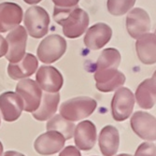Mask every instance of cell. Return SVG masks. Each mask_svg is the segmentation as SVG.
I'll list each match as a JSON object with an SVG mask.
<instances>
[{
  "mask_svg": "<svg viewBox=\"0 0 156 156\" xmlns=\"http://www.w3.org/2000/svg\"><path fill=\"white\" fill-rule=\"evenodd\" d=\"M53 19L62 26L65 37L71 39L82 36L90 23L88 13L78 6L66 9L55 7Z\"/></svg>",
  "mask_w": 156,
  "mask_h": 156,
  "instance_id": "6da1fadb",
  "label": "cell"
},
{
  "mask_svg": "<svg viewBox=\"0 0 156 156\" xmlns=\"http://www.w3.org/2000/svg\"><path fill=\"white\" fill-rule=\"evenodd\" d=\"M55 7L57 8H73L78 6L80 0H51Z\"/></svg>",
  "mask_w": 156,
  "mask_h": 156,
  "instance_id": "484cf974",
  "label": "cell"
},
{
  "mask_svg": "<svg viewBox=\"0 0 156 156\" xmlns=\"http://www.w3.org/2000/svg\"><path fill=\"white\" fill-rule=\"evenodd\" d=\"M134 133L141 139L147 141L156 140V118L145 111L135 112L131 121Z\"/></svg>",
  "mask_w": 156,
  "mask_h": 156,
  "instance_id": "ba28073f",
  "label": "cell"
},
{
  "mask_svg": "<svg viewBox=\"0 0 156 156\" xmlns=\"http://www.w3.org/2000/svg\"><path fill=\"white\" fill-rule=\"evenodd\" d=\"M117 156H132V155H130V154H126V153H122V154H119V155H117Z\"/></svg>",
  "mask_w": 156,
  "mask_h": 156,
  "instance_id": "d6a6232c",
  "label": "cell"
},
{
  "mask_svg": "<svg viewBox=\"0 0 156 156\" xmlns=\"http://www.w3.org/2000/svg\"><path fill=\"white\" fill-rule=\"evenodd\" d=\"M46 129L53 130L56 132H59L64 136L66 140H68L73 137L75 124L72 122H69L62 117L60 114L53 115L46 124Z\"/></svg>",
  "mask_w": 156,
  "mask_h": 156,
  "instance_id": "603a6c76",
  "label": "cell"
},
{
  "mask_svg": "<svg viewBox=\"0 0 156 156\" xmlns=\"http://www.w3.org/2000/svg\"><path fill=\"white\" fill-rule=\"evenodd\" d=\"M8 52L6 58L10 64L20 62L25 54L27 32L25 28L22 25H18L8 34L7 37Z\"/></svg>",
  "mask_w": 156,
  "mask_h": 156,
  "instance_id": "52a82bcc",
  "label": "cell"
},
{
  "mask_svg": "<svg viewBox=\"0 0 156 156\" xmlns=\"http://www.w3.org/2000/svg\"><path fill=\"white\" fill-rule=\"evenodd\" d=\"M23 11L20 5L13 2L0 3V33H6L20 25Z\"/></svg>",
  "mask_w": 156,
  "mask_h": 156,
  "instance_id": "9a60e30c",
  "label": "cell"
},
{
  "mask_svg": "<svg viewBox=\"0 0 156 156\" xmlns=\"http://www.w3.org/2000/svg\"><path fill=\"white\" fill-rule=\"evenodd\" d=\"M59 156H81V154L77 147L68 146L60 152Z\"/></svg>",
  "mask_w": 156,
  "mask_h": 156,
  "instance_id": "4316f807",
  "label": "cell"
},
{
  "mask_svg": "<svg viewBox=\"0 0 156 156\" xmlns=\"http://www.w3.org/2000/svg\"><path fill=\"white\" fill-rule=\"evenodd\" d=\"M111 37L112 30L110 26L104 23H97L86 30L83 42L89 50L96 51L107 45Z\"/></svg>",
  "mask_w": 156,
  "mask_h": 156,
  "instance_id": "4fadbf2b",
  "label": "cell"
},
{
  "mask_svg": "<svg viewBox=\"0 0 156 156\" xmlns=\"http://www.w3.org/2000/svg\"><path fill=\"white\" fill-rule=\"evenodd\" d=\"M126 17V29L134 39L147 34L151 30V18L148 12L141 8H135L128 11Z\"/></svg>",
  "mask_w": 156,
  "mask_h": 156,
  "instance_id": "9c48e42d",
  "label": "cell"
},
{
  "mask_svg": "<svg viewBox=\"0 0 156 156\" xmlns=\"http://www.w3.org/2000/svg\"><path fill=\"white\" fill-rule=\"evenodd\" d=\"M66 51V41L60 35L52 34L42 40L37 50V58L44 64L58 61Z\"/></svg>",
  "mask_w": 156,
  "mask_h": 156,
  "instance_id": "277c9868",
  "label": "cell"
},
{
  "mask_svg": "<svg viewBox=\"0 0 156 156\" xmlns=\"http://www.w3.org/2000/svg\"><path fill=\"white\" fill-rule=\"evenodd\" d=\"M0 123H1V120H0Z\"/></svg>",
  "mask_w": 156,
  "mask_h": 156,
  "instance_id": "e575fe53",
  "label": "cell"
},
{
  "mask_svg": "<svg viewBox=\"0 0 156 156\" xmlns=\"http://www.w3.org/2000/svg\"><path fill=\"white\" fill-rule=\"evenodd\" d=\"M8 52V43L7 40L0 35V58L3 57Z\"/></svg>",
  "mask_w": 156,
  "mask_h": 156,
  "instance_id": "83f0119b",
  "label": "cell"
},
{
  "mask_svg": "<svg viewBox=\"0 0 156 156\" xmlns=\"http://www.w3.org/2000/svg\"><path fill=\"white\" fill-rule=\"evenodd\" d=\"M66 138L62 134L53 130L40 135L34 143L35 151L41 155H52L62 151Z\"/></svg>",
  "mask_w": 156,
  "mask_h": 156,
  "instance_id": "7c38bea8",
  "label": "cell"
},
{
  "mask_svg": "<svg viewBox=\"0 0 156 156\" xmlns=\"http://www.w3.org/2000/svg\"><path fill=\"white\" fill-rule=\"evenodd\" d=\"M98 145L104 156H114L120 146V134L116 127L106 125L98 138Z\"/></svg>",
  "mask_w": 156,
  "mask_h": 156,
  "instance_id": "d6986e66",
  "label": "cell"
},
{
  "mask_svg": "<svg viewBox=\"0 0 156 156\" xmlns=\"http://www.w3.org/2000/svg\"><path fill=\"white\" fill-rule=\"evenodd\" d=\"M75 144L79 150L88 151L92 150L96 142V127L91 121H83L75 126L74 135Z\"/></svg>",
  "mask_w": 156,
  "mask_h": 156,
  "instance_id": "2e32d148",
  "label": "cell"
},
{
  "mask_svg": "<svg viewBox=\"0 0 156 156\" xmlns=\"http://www.w3.org/2000/svg\"><path fill=\"white\" fill-rule=\"evenodd\" d=\"M136 51L137 57L144 65L156 64V36L147 33L136 39Z\"/></svg>",
  "mask_w": 156,
  "mask_h": 156,
  "instance_id": "ac0fdd59",
  "label": "cell"
},
{
  "mask_svg": "<svg viewBox=\"0 0 156 156\" xmlns=\"http://www.w3.org/2000/svg\"><path fill=\"white\" fill-rule=\"evenodd\" d=\"M96 101L92 97H74L62 103L60 115L69 122L80 121L91 116L96 108Z\"/></svg>",
  "mask_w": 156,
  "mask_h": 156,
  "instance_id": "7a4b0ae2",
  "label": "cell"
},
{
  "mask_svg": "<svg viewBox=\"0 0 156 156\" xmlns=\"http://www.w3.org/2000/svg\"><path fill=\"white\" fill-rule=\"evenodd\" d=\"M136 3V0H108V12L113 16H122L128 12Z\"/></svg>",
  "mask_w": 156,
  "mask_h": 156,
  "instance_id": "cb8c5ba5",
  "label": "cell"
},
{
  "mask_svg": "<svg viewBox=\"0 0 156 156\" xmlns=\"http://www.w3.org/2000/svg\"><path fill=\"white\" fill-rule=\"evenodd\" d=\"M3 156H25V155L15 151H6Z\"/></svg>",
  "mask_w": 156,
  "mask_h": 156,
  "instance_id": "f1b7e54d",
  "label": "cell"
},
{
  "mask_svg": "<svg viewBox=\"0 0 156 156\" xmlns=\"http://www.w3.org/2000/svg\"><path fill=\"white\" fill-rule=\"evenodd\" d=\"M2 153H3V145L0 142V156H2Z\"/></svg>",
  "mask_w": 156,
  "mask_h": 156,
  "instance_id": "4dcf8cb0",
  "label": "cell"
},
{
  "mask_svg": "<svg viewBox=\"0 0 156 156\" xmlns=\"http://www.w3.org/2000/svg\"><path fill=\"white\" fill-rule=\"evenodd\" d=\"M23 1H24L26 4H29V5H35V4H37V3L41 2L42 0H23Z\"/></svg>",
  "mask_w": 156,
  "mask_h": 156,
  "instance_id": "f546056e",
  "label": "cell"
},
{
  "mask_svg": "<svg viewBox=\"0 0 156 156\" xmlns=\"http://www.w3.org/2000/svg\"><path fill=\"white\" fill-rule=\"evenodd\" d=\"M25 30L34 38L44 37L50 26V16L48 12L39 6L28 8L24 13Z\"/></svg>",
  "mask_w": 156,
  "mask_h": 156,
  "instance_id": "3957f363",
  "label": "cell"
},
{
  "mask_svg": "<svg viewBox=\"0 0 156 156\" xmlns=\"http://www.w3.org/2000/svg\"><path fill=\"white\" fill-rule=\"evenodd\" d=\"M60 102V94L58 93H45L42 94L41 102L38 108L33 112V116L36 120L44 122L50 120L58 108Z\"/></svg>",
  "mask_w": 156,
  "mask_h": 156,
  "instance_id": "44dd1931",
  "label": "cell"
},
{
  "mask_svg": "<svg viewBox=\"0 0 156 156\" xmlns=\"http://www.w3.org/2000/svg\"><path fill=\"white\" fill-rule=\"evenodd\" d=\"M122 56L118 50L114 48H108L105 49L94 65V68L91 69V71H97V70L108 69V68H118L121 64Z\"/></svg>",
  "mask_w": 156,
  "mask_h": 156,
  "instance_id": "7402d4cb",
  "label": "cell"
},
{
  "mask_svg": "<svg viewBox=\"0 0 156 156\" xmlns=\"http://www.w3.org/2000/svg\"><path fill=\"white\" fill-rule=\"evenodd\" d=\"M38 67V60L35 55L25 53L23 59L14 64H9L8 74L12 80H23L32 76Z\"/></svg>",
  "mask_w": 156,
  "mask_h": 156,
  "instance_id": "e0dca14e",
  "label": "cell"
},
{
  "mask_svg": "<svg viewBox=\"0 0 156 156\" xmlns=\"http://www.w3.org/2000/svg\"><path fill=\"white\" fill-rule=\"evenodd\" d=\"M36 80L41 90L46 93H58L64 84L63 75L51 66H41L37 70Z\"/></svg>",
  "mask_w": 156,
  "mask_h": 156,
  "instance_id": "30bf717a",
  "label": "cell"
},
{
  "mask_svg": "<svg viewBox=\"0 0 156 156\" xmlns=\"http://www.w3.org/2000/svg\"><path fill=\"white\" fill-rule=\"evenodd\" d=\"M135 100L143 109H151L156 104V81L152 79H146L136 88Z\"/></svg>",
  "mask_w": 156,
  "mask_h": 156,
  "instance_id": "ffe728a7",
  "label": "cell"
},
{
  "mask_svg": "<svg viewBox=\"0 0 156 156\" xmlns=\"http://www.w3.org/2000/svg\"><path fill=\"white\" fill-rule=\"evenodd\" d=\"M135 95L126 87H120L116 90L111 101L112 117L116 122H123L132 114L135 106Z\"/></svg>",
  "mask_w": 156,
  "mask_h": 156,
  "instance_id": "5b68a950",
  "label": "cell"
},
{
  "mask_svg": "<svg viewBox=\"0 0 156 156\" xmlns=\"http://www.w3.org/2000/svg\"><path fill=\"white\" fill-rule=\"evenodd\" d=\"M154 35L156 36V29H155V32H154Z\"/></svg>",
  "mask_w": 156,
  "mask_h": 156,
  "instance_id": "836d02e7",
  "label": "cell"
},
{
  "mask_svg": "<svg viewBox=\"0 0 156 156\" xmlns=\"http://www.w3.org/2000/svg\"><path fill=\"white\" fill-rule=\"evenodd\" d=\"M94 80L98 91L110 93L122 86L125 82V76L118 68H108L95 71Z\"/></svg>",
  "mask_w": 156,
  "mask_h": 156,
  "instance_id": "8fae6325",
  "label": "cell"
},
{
  "mask_svg": "<svg viewBox=\"0 0 156 156\" xmlns=\"http://www.w3.org/2000/svg\"><path fill=\"white\" fill-rule=\"evenodd\" d=\"M151 78H152V79H153V80H154L156 81V70H155V71H154V73H153V76H152Z\"/></svg>",
  "mask_w": 156,
  "mask_h": 156,
  "instance_id": "1f68e13d",
  "label": "cell"
},
{
  "mask_svg": "<svg viewBox=\"0 0 156 156\" xmlns=\"http://www.w3.org/2000/svg\"><path fill=\"white\" fill-rule=\"evenodd\" d=\"M135 156H156V146L151 142L140 144L135 152Z\"/></svg>",
  "mask_w": 156,
  "mask_h": 156,
  "instance_id": "d4e9b609",
  "label": "cell"
},
{
  "mask_svg": "<svg viewBox=\"0 0 156 156\" xmlns=\"http://www.w3.org/2000/svg\"><path fill=\"white\" fill-rule=\"evenodd\" d=\"M23 110V102L21 96L14 92H6L0 94V111L4 121L12 122L17 121Z\"/></svg>",
  "mask_w": 156,
  "mask_h": 156,
  "instance_id": "5bb4252c",
  "label": "cell"
},
{
  "mask_svg": "<svg viewBox=\"0 0 156 156\" xmlns=\"http://www.w3.org/2000/svg\"><path fill=\"white\" fill-rule=\"evenodd\" d=\"M16 93L23 99L24 111L33 113L38 108L42 98V90L37 81L31 79H23L16 85Z\"/></svg>",
  "mask_w": 156,
  "mask_h": 156,
  "instance_id": "8992f818",
  "label": "cell"
}]
</instances>
